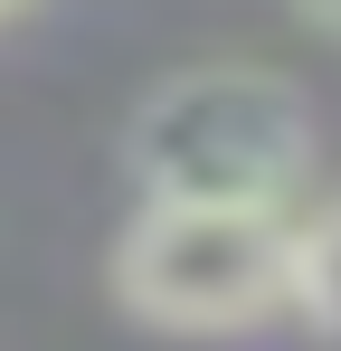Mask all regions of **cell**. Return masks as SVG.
I'll list each match as a JSON object with an SVG mask.
<instances>
[{"mask_svg":"<svg viewBox=\"0 0 341 351\" xmlns=\"http://www.w3.org/2000/svg\"><path fill=\"white\" fill-rule=\"evenodd\" d=\"M29 10H38V0H0V29H10V19H29Z\"/></svg>","mask_w":341,"mask_h":351,"instance_id":"obj_5","label":"cell"},{"mask_svg":"<svg viewBox=\"0 0 341 351\" xmlns=\"http://www.w3.org/2000/svg\"><path fill=\"white\" fill-rule=\"evenodd\" d=\"M294 323H313L323 342H341V190L323 209H303V237H294Z\"/></svg>","mask_w":341,"mask_h":351,"instance_id":"obj_3","label":"cell"},{"mask_svg":"<svg viewBox=\"0 0 341 351\" xmlns=\"http://www.w3.org/2000/svg\"><path fill=\"white\" fill-rule=\"evenodd\" d=\"M284 10H294L313 38H341V0H284Z\"/></svg>","mask_w":341,"mask_h":351,"instance_id":"obj_4","label":"cell"},{"mask_svg":"<svg viewBox=\"0 0 341 351\" xmlns=\"http://www.w3.org/2000/svg\"><path fill=\"white\" fill-rule=\"evenodd\" d=\"M294 237L303 209H256V199H133L114 237V304L180 342H227L266 332L294 313Z\"/></svg>","mask_w":341,"mask_h":351,"instance_id":"obj_2","label":"cell"},{"mask_svg":"<svg viewBox=\"0 0 341 351\" xmlns=\"http://www.w3.org/2000/svg\"><path fill=\"white\" fill-rule=\"evenodd\" d=\"M123 171L142 199H256L294 209L313 171V105L275 66H180L123 114Z\"/></svg>","mask_w":341,"mask_h":351,"instance_id":"obj_1","label":"cell"}]
</instances>
